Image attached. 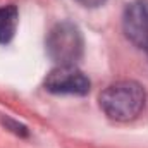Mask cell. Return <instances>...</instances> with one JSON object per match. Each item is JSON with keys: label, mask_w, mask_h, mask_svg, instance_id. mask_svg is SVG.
<instances>
[{"label": "cell", "mask_w": 148, "mask_h": 148, "mask_svg": "<svg viewBox=\"0 0 148 148\" xmlns=\"http://www.w3.org/2000/svg\"><path fill=\"white\" fill-rule=\"evenodd\" d=\"M147 102L145 88L131 79L109 84L100 95V107L114 121H131L140 115Z\"/></svg>", "instance_id": "cell-1"}, {"label": "cell", "mask_w": 148, "mask_h": 148, "mask_svg": "<svg viewBox=\"0 0 148 148\" xmlns=\"http://www.w3.org/2000/svg\"><path fill=\"white\" fill-rule=\"evenodd\" d=\"M122 29L134 47L148 52V0L127 3L122 16Z\"/></svg>", "instance_id": "cell-4"}, {"label": "cell", "mask_w": 148, "mask_h": 148, "mask_svg": "<svg viewBox=\"0 0 148 148\" xmlns=\"http://www.w3.org/2000/svg\"><path fill=\"white\" fill-rule=\"evenodd\" d=\"M147 53H148V52H147Z\"/></svg>", "instance_id": "cell-7"}, {"label": "cell", "mask_w": 148, "mask_h": 148, "mask_svg": "<svg viewBox=\"0 0 148 148\" xmlns=\"http://www.w3.org/2000/svg\"><path fill=\"white\" fill-rule=\"evenodd\" d=\"M77 3H81L83 7H86V9H95V7H100V5H103L107 0H76Z\"/></svg>", "instance_id": "cell-6"}, {"label": "cell", "mask_w": 148, "mask_h": 148, "mask_svg": "<svg viewBox=\"0 0 148 148\" xmlns=\"http://www.w3.org/2000/svg\"><path fill=\"white\" fill-rule=\"evenodd\" d=\"M43 86L55 95H77L83 97L90 91V79L76 66H57L47 74Z\"/></svg>", "instance_id": "cell-3"}, {"label": "cell", "mask_w": 148, "mask_h": 148, "mask_svg": "<svg viewBox=\"0 0 148 148\" xmlns=\"http://www.w3.org/2000/svg\"><path fill=\"white\" fill-rule=\"evenodd\" d=\"M17 21H19V12L17 7L9 3L0 7V43L7 45L17 29Z\"/></svg>", "instance_id": "cell-5"}, {"label": "cell", "mask_w": 148, "mask_h": 148, "mask_svg": "<svg viewBox=\"0 0 148 148\" xmlns=\"http://www.w3.org/2000/svg\"><path fill=\"white\" fill-rule=\"evenodd\" d=\"M83 35L71 21L57 23L47 35L45 48L57 66H74L83 55Z\"/></svg>", "instance_id": "cell-2"}]
</instances>
